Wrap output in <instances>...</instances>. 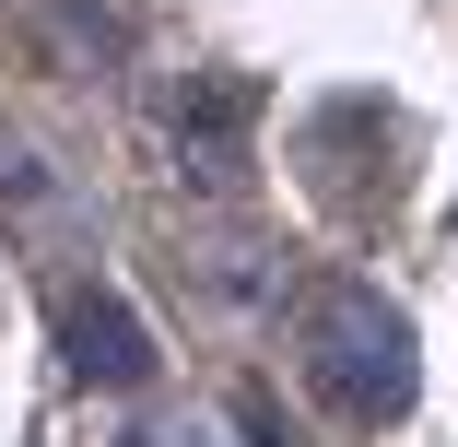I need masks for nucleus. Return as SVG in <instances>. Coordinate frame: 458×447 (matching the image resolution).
<instances>
[{
    "label": "nucleus",
    "mask_w": 458,
    "mask_h": 447,
    "mask_svg": "<svg viewBox=\"0 0 458 447\" xmlns=\"http://www.w3.org/2000/svg\"><path fill=\"white\" fill-rule=\"evenodd\" d=\"M71 365L106 377V389H130V377H153V341L130 330V306H95V295H82L71 306Z\"/></svg>",
    "instance_id": "obj_2"
},
{
    "label": "nucleus",
    "mask_w": 458,
    "mask_h": 447,
    "mask_svg": "<svg viewBox=\"0 0 458 447\" xmlns=\"http://www.w3.org/2000/svg\"><path fill=\"white\" fill-rule=\"evenodd\" d=\"M306 377H318V400L341 412V424H400L411 412V330L377 306V295H318V318H306Z\"/></svg>",
    "instance_id": "obj_1"
}]
</instances>
